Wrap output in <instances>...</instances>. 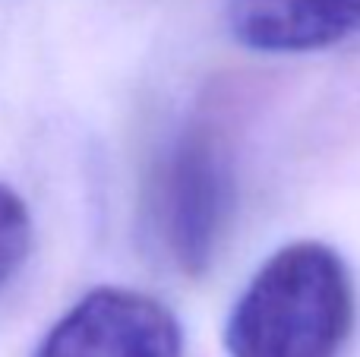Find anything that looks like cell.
<instances>
[{
	"label": "cell",
	"mask_w": 360,
	"mask_h": 357,
	"mask_svg": "<svg viewBox=\"0 0 360 357\" xmlns=\"http://www.w3.org/2000/svg\"><path fill=\"white\" fill-rule=\"evenodd\" d=\"M32 357H184V329L152 294L95 288L48 329Z\"/></svg>",
	"instance_id": "obj_3"
},
{
	"label": "cell",
	"mask_w": 360,
	"mask_h": 357,
	"mask_svg": "<svg viewBox=\"0 0 360 357\" xmlns=\"http://www.w3.org/2000/svg\"><path fill=\"white\" fill-rule=\"evenodd\" d=\"M234 41L256 54H310L360 32V0H228Z\"/></svg>",
	"instance_id": "obj_4"
},
{
	"label": "cell",
	"mask_w": 360,
	"mask_h": 357,
	"mask_svg": "<svg viewBox=\"0 0 360 357\" xmlns=\"http://www.w3.org/2000/svg\"><path fill=\"white\" fill-rule=\"evenodd\" d=\"M354 282L342 253L297 240L259 266L224 326L231 357H342L354 329Z\"/></svg>",
	"instance_id": "obj_1"
},
{
	"label": "cell",
	"mask_w": 360,
	"mask_h": 357,
	"mask_svg": "<svg viewBox=\"0 0 360 357\" xmlns=\"http://www.w3.org/2000/svg\"><path fill=\"white\" fill-rule=\"evenodd\" d=\"M234 206V171L215 126H186L152 177V228L184 275L199 278L215 263Z\"/></svg>",
	"instance_id": "obj_2"
},
{
	"label": "cell",
	"mask_w": 360,
	"mask_h": 357,
	"mask_svg": "<svg viewBox=\"0 0 360 357\" xmlns=\"http://www.w3.org/2000/svg\"><path fill=\"white\" fill-rule=\"evenodd\" d=\"M32 215L16 190L0 183V291L22 269L32 250Z\"/></svg>",
	"instance_id": "obj_5"
}]
</instances>
